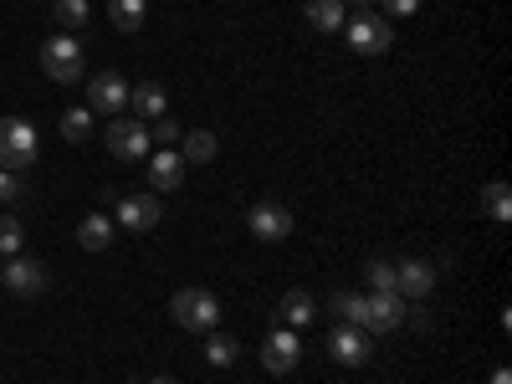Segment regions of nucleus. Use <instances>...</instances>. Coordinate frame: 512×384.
<instances>
[{
    "mask_svg": "<svg viewBox=\"0 0 512 384\" xmlns=\"http://www.w3.org/2000/svg\"><path fill=\"white\" fill-rule=\"evenodd\" d=\"M36 159V128L26 118H0V169L6 175H21Z\"/></svg>",
    "mask_w": 512,
    "mask_h": 384,
    "instance_id": "2",
    "label": "nucleus"
},
{
    "mask_svg": "<svg viewBox=\"0 0 512 384\" xmlns=\"http://www.w3.org/2000/svg\"><path fill=\"white\" fill-rule=\"evenodd\" d=\"M149 144H154V139H149V128H144L134 113L108 123V154H113V159L134 164V159H144V154H149Z\"/></svg>",
    "mask_w": 512,
    "mask_h": 384,
    "instance_id": "3",
    "label": "nucleus"
},
{
    "mask_svg": "<svg viewBox=\"0 0 512 384\" xmlns=\"http://www.w3.org/2000/svg\"><path fill=\"white\" fill-rule=\"evenodd\" d=\"M128 113H134L139 123L144 118H164V88L159 82H139V88L128 93Z\"/></svg>",
    "mask_w": 512,
    "mask_h": 384,
    "instance_id": "16",
    "label": "nucleus"
},
{
    "mask_svg": "<svg viewBox=\"0 0 512 384\" xmlns=\"http://www.w3.org/2000/svg\"><path fill=\"white\" fill-rule=\"evenodd\" d=\"M108 16H113V31H144L149 6L144 0H108Z\"/></svg>",
    "mask_w": 512,
    "mask_h": 384,
    "instance_id": "18",
    "label": "nucleus"
},
{
    "mask_svg": "<svg viewBox=\"0 0 512 384\" xmlns=\"http://www.w3.org/2000/svg\"><path fill=\"white\" fill-rule=\"evenodd\" d=\"M344 36H349V47L364 52V57H384V52L395 47V31H390V21H384V16H354L344 26Z\"/></svg>",
    "mask_w": 512,
    "mask_h": 384,
    "instance_id": "5",
    "label": "nucleus"
},
{
    "mask_svg": "<svg viewBox=\"0 0 512 384\" xmlns=\"http://www.w3.org/2000/svg\"><path fill=\"white\" fill-rule=\"evenodd\" d=\"M169 318H175L180 328H190V333H210L221 323V297L210 287H180L175 303H169Z\"/></svg>",
    "mask_w": 512,
    "mask_h": 384,
    "instance_id": "1",
    "label": "nucleus"
},
{
    "mask_svg": "<svg viewBox=\"0 0 512 384\" xmlns=\"http://www.w3.org/2000/svg\"><path fill=\"white\" fill-rule=\"evenodd\" d=\"M128 77L123 72H98L93 82H88V108L93 113H128Z\"/></svg>",
    "mask_w": 512,
    "mask_h": 384,
    "instance_id": "9",
    "label": "nucleus"
},
{
    "mask_svg": "<svg viewBox=\"0 0 512 384\" xmlns=\"http://www.w3.org/2000/svg\"><path fill=\"white\" fill-rule=\"evenodd\" d=\"M303 11L318 31H344V0H303Z\"/></svg>",
    "mask_w": 512,
    "mask_h": 384,
    "instance_id": "17",
    "label": "nucleus"
},
{
    "mask_svg": "<svg viewBox=\"0 0 512 384\" xmlns=\"http://www.w3.org/2000/svg\"><path fill=\"white\" fill-rule=\"evenodd\" d=\"M180 185H185L180 149H154V159H149V190L154 195H169V190H180Z\"/></svg>",
    "mask_w": 512,
    "mask_h": 384,
    "instance_id": "12",
    "label": "nucleus"
},
{
    "mask_svg": "<svg viewBox=\"0 0 512 384\" xmlns=\"http://www.w3.org/2000/svg\"><path fill=\"white\" fill-rule=\"evenodd\" d=\"M384 11H390V16H415L420 0H384Z\"/></svg>",
    "mask_w": 512,
    "mask_h": 384,
    "instance_id": "30",
    "label": "nucleus"
},
{
    "mask_svg": "<svg viewBox=\"0 0 512 384\" xmlns=\"http://www.w3.org/2000/svg\"><path fill=\"white\" fill-rule=\"evenodd\" d=\"M328 308L344 318V323H354V328L364 323V297H354V292H333V297H328Z\"/></svg>",
    "mask_w": 512,
    "mask_h": 384,
    "instance_id": "25",
    "label": "nucleus"
},
{
    "mask_svg": "<svg viewBox=\"0 0 512 384\" xmlns=\"http://www.w3.org/2000/svg\"><path fill=\"white\" fill-rule=\"evenodd\" d=\"M364 277H369L374 292H395V262H369Z\"/></svg>",
    "mask_w": 512,
    "mask_h": 384,
    "instance_id": "26",
    "label": "nucleus"
},
{
    "mask_svg": "<svg viewBox=\"0 0 512 384\" xmlns=\"http://www.w3.org/2000/svg\"><path fill=\"white\" fill-rule=\"evenodd\" d=\"M436 287V267L431 262H400L395 267V292L400 297H431Z\"/></svg>",
    "mask_w": 512,
    "mask_h": 384,
    "instance_id": "14",
    "label": "nucleus"
},
{
    "mask_svg": "<svg viewBox=\"0 0 512 384\" xmlns=\"http://www.w3.org/2000/svg\"><path fill=\"white\" fill-rule=\"evenodd\" d=\"M405 323V297L400 292H369L364 297V333H390Z\"/></svg>",
    "mask_w": 512,
    "mask_h": 384,
    "instance_id": "7",
    "label": "nucleus"
},
{
    "mask_svg": "<svg viewBox=\"0 0 512 384\" xmlns=\"http://www.w3.org/2000/svg\"><path fill=\"white\" fill-rule=\"evenodd\" d=\"M180 159L210 164V159H216V134H210V128H190V134H185V149H180Z\"/></svg>",
    "mask_w": 512,
    "mask_h": 384,
    "instance_id": "20",
    "label": "nucleus"
},
{
    "mask_svg": "<svg viewBox=\"0 0 512 384\" xmlns=\"http://www.w3.org/2000/svg\"><path fill=\"white\" fill-rule=\"evenodd\" d=\"M205 364H210V369H231V364H236V338H231V333H216V328H210V344H205Z\"/></svg>",
    "mask_w": 512,
    "mask_h": 384,
    "instance_id": "21",
    "label": "nucleus"
},
{
    "mask_svg": "<svg viewBox=\"0 0 512 384\" xmlns=\"http://www.w3.org/2000/svg\"><path fill=\"white\" fill-rule=\"evenodd\" d=\"M41 72H47L52 82H62V88H67V82H77L82 77V47H77L72 36H52L47 47H41Z\"/></svg>",
    "mask_w": 512,
    "mask_h": 384,
    "instance_id": "4",
    "label": "nucleus"
},
{
    "mask_svg": "<svg viewBox=\"0 0 512 384\" xmlns=\"http://www.w3.org/2000/svg\"><path fill=\"white\" fill-rule=\"evenodd\" d=\"M11 200H21V180L0 169V205H11Z\"/></svg>",
    "mask_w": 512,
    "mask_h": 384,
    "instance_id": "29",
    "label": "nucleus"
},
{
    "mask_svg": "<svg viewBox=\"0 0 512 384\" xmlns=\"http://www.w3.org/2000/svg\"><path fill=\"white\" fill-rule=\"evenodd\" d=\"M277 318L287 323V328H308L313 318H318V303L303 292V287H292L287 297H282V308H277Z\"/></svg>",
    "mask_w": 512,
    "mask_h": 384,
    "instance_id": "15",
    "label": "nucleus"
},
{
    "mask_svg": "<svg viewBox=\"0 0 512 384\" xmlns=\"http://www.w3.org/2000/svg\"><path fill=\"white\" fill-rule=\"evenodd\" d=\"M328 354L344 364V369H359V364H369L374 359V349H369V333L364 328H354V323H338L333 333H328Z\"/></svg>",
    "mask_w": 512,
    "mask_h": 384,
    "instance_id": "8",
    "label": "nucleus"
},
{
    "mask_svg": "<svg viewBox=\"0 0 512 384\" xmlns=\"http://www.w3.org/2000/svg\"><path fill=\"white\" fill-rule=\"evenodd\" d=\"M482 205H487L492 221H507V216H512V190H507L502 180H492V185L482 190Z\"/></svg>",
    "mask_w": 512,
    "mask_h": 384,
    "instance_id": "23",
    "label": "nucleus"
},
{
    "mask_svg": "<svg viewBox=\"0 0 512 384\" xmlns=\"http://www.w3.org/2000/svg\"><path fill=\"white\" fill-rule=\"evenodd\" d=\"M0 287H11L16 297H36L41 287H47V267L26 262V256H11V267L0 272Z\"/></svg>",
    "mask_w": 512,
    "mask_h": 384,
    "instance_id": "13",
    "label": "nucleus"
},
{
    "mask_svg": "<svg viewBox=\"0 0 512 384\" xmlns=\"http://www.w3.org/2000/svg\"><path fill=\"white\" fill-rule=\"evenodd\" d=\"M159 216H164V210H159V195H123L118 200V226L123 231H154L159 226Z\"/></svg>",
    "mask_w": 512,
    "mask_h": 384,
    "instance_id": "11",
    "label": "nucleus"
},
{
    "mask_svg": "<svg viewBox=\"0 0 512 384\" xmlns=\"http://www.w3.org/2000/svg\"><path fill=\"white\" fill-rule=\"evenodd\" d=\"M0 251H6V256H16V251H21V221H16V216L0 221Z\"/></svg>",
    "mask_w": 512,
    "mask_h": 384,
    "instance_id": "27",
    "label": "nucleus"
},
{
    "mask_svg": "<svg viewBox=\"0 0 512 384\" xmlns=\"http://www.w3.org/2000/svg\"><path fill=\"white\" fill-rule=\"evenodd\" d=\"M77 241L88 246V251H103V246H113V221L108 216H88L77 226Z\"/></svg>",
    "mask_w": 512,
    "mask_h": 384,
    "instance_id": "19",
    "label": "nucleus"
},
{
    "mask_svg": "<svg viewBox=\"0 0 512 384\" xmlns=\"http://www.w3.org/2000/svg\"><path fill=\"white\" fill-rule=\"evenodd\" d=\"M149 384H180V379H169V374H159V379H149Z\"/></svg>",
    "mask_w": 512,
    "mask_h": 384,
    "instance_id": "32",
    "label": "nucleus"
},
{
    "mask_svg": "<svg viewBox=\"0 0 512 384\" xmlns=\"http://www.w3.org/2000/svg\"><path fill=\"white\" fill-rule=\"evenodd\" d=\"M154 139H159V144L169 149V144L180 139V123H175V118H154Z\"/></svg>",
    "mask_w": 512,
    "mask_h": 384,
    "instance_id": "28",
    "label": "nucleus"
},
{
    "mask_svg": "<svg viewBox=\"0 0 512 384\" xmlns=\"http://www.w3.org/2000/svg\"><path fill=\"white\" fill-rule=\"evenodd\" d=\"M57 128H62V139H67V144H82V139L93 134V108H67Z\"/></svg>",
    "mask_w": 512,
    "mask_h": 384,
    "instance_id": "22",
    "label": "nucleus"
},
{
    "mask_svg": "<svg viewBox=\"0 0 512 384\" xmlns=\"http://www.w3.org/2000/svg\"><path fill=\"white\" fill-rule=\"evenodd\" d=\"M297 359H303V344H297V333H292V328H272V333H267V344H262V369H267V374H292Z\"/></svg>",
    "mask_w": 512,
    "mask_h": 384,
    "instance_id": "10",
    "label": "nucleus"
},
{
    "mask_svg": "<svg viewBox=\"0 0 512 384\" xmlns=\"http://www.w3.org/2000/svg\"><path fill=\"white\" fill-rule=\"evenodd\" d=\"M354 6H374V0H354Z\"/></svg>",
    "mask_w": 512,
    "mask_h": 384,
    "instance_id": "33",
    "label": "nucleus"
},
{
    "mask_svg": "<svg viewBox=\"0 0 512 384\" xmlns=\"http://www.w3.org/2000/svg\"><path fill=\"white\" fill-rule=\"evenodd\" d=\"M88 16H93V6H88V0H57V26H67V31H82V26H88Z\"/></svg>",
    "mask_w": 512,
    "mask_h": 384,
    "instance_id": "24",
    "label": "nucleus"
},
{
    "mask_svg": "<svg viewBox=\"0 0 512 384\" xmlns=\"http://www.w3.org/2000/svg\"><path fill=\"white\" fill-rule=\"evenodd\" d=\"M492 384H512V374H507V369H497V374H492Z\"/></svg>",
    "mask_w": 512,
    "mask_h": 384,
    "instance_id": "31",
    "label": "nucleus"
},
{
    "mask_svg": "<svg viewBox=\"0 0 512 384\" xmlns=\"http://www.w3.org/2000/svg\"><path fill=\"white\" fill-rule=\"evenodd\" d=\"M246 226H251L256 241H287V236H292V210L277 205V200H256L251 216H246Z\"/></svg>",
    "mask_w": 512,
    "mask_h": 384,
    "instance_id": "6",
    "label": "nucleus"
}]
</instances>
